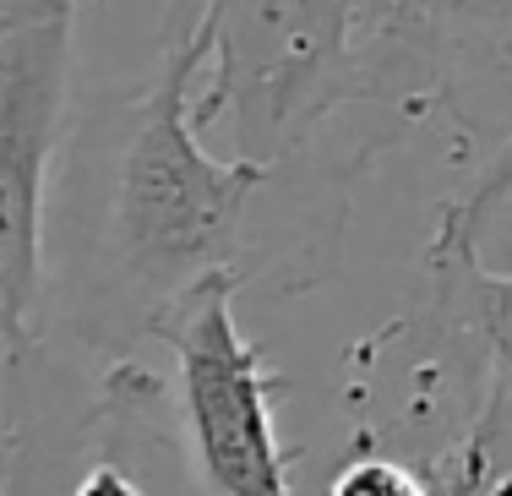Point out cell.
Listing matches in <instances>:
<instances>
[{
    "instance_id": "7",
    "label": "cell",
    "mask_w": 512,
    "mask_h": 496,
    "mask_svg": "<svg viewBox=\"0 0 512 496\" xmlns=\"http://www.w3.org/2000/svg\"><path fill=\"white\" fill-rule=\"evenodd\" d=\"M507 202H512V126H507V137L480 159V169L469 175V186L442 208L431 240L436 246H485V229H491V219L507 208Z\"/></svg>"
},
{
    "instance_id": "5",
    "label": "cell",
    "mask_w": 512,
    "mask_h": 496,
    "mask_svg": "<svg viewBox=\"0 0 512 496\" xmlns=\"http://www.w3.org/2000/svg\"><path fill=\"white\" fill-rule=\"evenodd\" d=\"M93 426V382L82 387L55 349L0 355V496H66Z\"/></svg>"
},
{
    "instance_id": "3",
    "label": "cell",
    "mask_w": 512,
    "mask_h": 496,
    "mask_svg": "<svg viewBox=\"0 0 512 496\" xmlns=\"http://www.w3.org/2000/svg\"><path fill=\"white\" fill-rule=\"evenodd\" d=\"M77 0H33L0 39V355L44 338L50 169L66 142Z\"/></svg>"
},
{
    "instance_id": "6",
    "label": "cell",
    "mask_w": 512,
    "mask_h": 496,
    "mask_svg": "<svg viewBox=\"0 0 512 496\" xmlns=\"http://www.w3.org/2000/svg\"><path fill=\"white\" fill-rule=\"evenodd\" d=\"M420 295L442 306L485 360V377L512 409V273L485 268L480 246H425Z\"/></svg>"
},
{
    "instance_id": "2",
    "label": "cell",
    "mask_w": 512,
    "mask_h": 496,
    "mask_svg": "<svg viewBox=\"0 0 512 496\" xmlns=\"http://www.w3.org/2000/svg\"><path fill=\"white\" fill-rule=\"evenodd\" d=\"M240 278L218 273L197 284L153 344L169 349V426L180 469L197 496H300L295 453L278 437L284 377L262 344L240 328Z\"/></svg>"
},
{
    "instance_id": "1",
    "label": "cell",
    "mask_w": 512,
    "mask_h": 496,
    "mask_svg": "<svg viewBox=\"0 0 512 496\" xmlns=\"http://www.w3.org/2000/svg\"><path fill=\"white\" fill-rule=\"evenodd\" d=\"M202 0H164L153 77L104 115L77 159L82 251L60 273V322L88 355L126 360L197 284L229 273L256 284V197L273 169L202 142L197 93L207 66Z\"/></svg>"
},
{
    "instance_id": "9",
    "label": "cell",
    "mask_w": 512,
    "mask_h": 496,
    "mask_svg": "<svg viewBox=\"0 0 512 496\" xmlns=\"http://www.w3.org/2000/svg\"><path fill=\"white\" fill-rule=\"evenodd\" d=\"M28 6H33V0H0V39H6V33H11V22H17Z\"/></svg>"
},
{
    "instance_id": "4",
    "label": "cell",
    "mask_w": 512,
    "mask_h": 496,
    "mask_svg": "<svg viewBox=\"0 0 512 496\" xmlns=\"http://www.w3.org/2000/svg\"><path fill=\"white\" fill-rule=\"evenodd\" d=\"M393 120H431L485 153L512 126V0H382L371 6L355 99Z\"/></svg>"
},
{
    "instance_id": "8",
    "label": "cell",
    "mask_w": 512,
    "mask_h": 496,
    "mask_svg": "<svg viewBox=\"0 0 512 496\" xmlns=\"http://www.w3.org/2000/svg\"><path fill=\"white\" fill-rule=\"evenodd\" d=\"M322 496H436V486L420 458L382 442H355V453L333 469Z\"/></svg>"
}]
</instances>
